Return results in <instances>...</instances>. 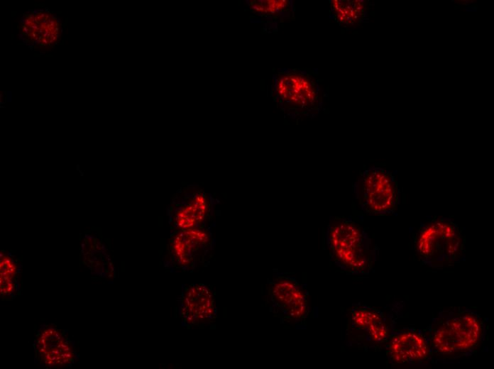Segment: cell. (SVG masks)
<instances>
[{"label": "cell", "mask_w": 494, "mask_h": 369, "mask_svg": "<svg viewBox=\"0 0 494 369\" xmlns=\"http://www.w3.org/2000/svg\"><path fill=\"white\" fill-rule=\"evenodd\" d=\"M325 243L333 263L350 275L369 274L377 258V247L364 228L351 219H331Z\"/></svg>", "instance_id": "cell-2"}, {"label": "cell", "mask_w": 494, "mask_h": 369, "mask_svg": "<svg viewBox=\"0 0 494 369\" xmlns=\"http://www.w3.org/2000/svg\"><path fill=\"white\" fill-rule=\"evenodd\" d=\"M278 94L285 102L299 108L313 105L314 88L305 76L296 73L280 76L277 86Z\"/></svg>", "instance_id": "cell-9"}, {"label": "cell", "mask_w": 494, "mask_h": 369, "mask_svg": "<svg viewBox=\"0 0 494 369\" xmlns=\"http://www.w3.org/2000/svg\"><path fill=\"white\" fill-rule=\"evenodd\" d=\"M431 361L453 360L474 354L487 335L485 319L459 307L440 310L423 330Z\"/></svg>", "instance_id": "cell-1"}, {"label": "cell", "mask_w": 494, "mask_h": 369, "mask_svg": "<svg viewBox=\"0 0 494 369\" xmlns=\"http://www.w3.org/2000/svg\"><path fill=\"white\" fill-rule=\"evenodd\" d=\"M35 346L37 358L46 365L67 366L74 361L72 344L59 330L50 327L42 329Z\"/></svg>", "instance_id": "cell-8"}, {"label": "cell", "mask_w": 494, "mask_h": 369, "mask_svg": "<svg viewBox=\"0 0 494 369\" xmlns=\"http://www.w3.org/2000/svg\"><path fill=\"white\" fill-rule=\"evenodd\" d=\"M41 42L43 43L44 44H47V43H48V40H47L45 38H43V39L41 40Z\"/></svg>", "instance_id": "cell-13"}, {"label": "cell", "mask_w": 494, "mask_h": 369, "mask_svg": "<svg viewBox=\"0 0 494 369\" xmlns=\"http://www.w3.org/2000/svg\"><path fill=\"white\" fill-rule=\"evenodd\" d=\"M182 303L188 317L202 320L212 316L214 312L213 300L209 292L201 286H195L185 293Z\"/></svg>", "instance_id": "cell-10"}, {"label": "cell", "mask_w": 494, "mask_h": 369, "mask_svg": "<svg viewBox=\"0 0 494 369\" xmlns=\"http://www.w3.org/2000/svg\"><path fill=\"white\" fill-rule=\"evenodd\" d=\"M385 349L388 359L393 365H422L431 361L423 331L413 327L395 330Z\"/></svg>", "instance_id": "cell-7"}, {"label": "cell", "mask_w": 494, "mask_h": 369, "mask_svg": "<svg viewBox=\"0 0 494 369\" xmlns=\"http://www.w3.org/2000/svg\"><path fill=\"white\" fill-rule=\"evenodd\" d=\"M353 192L361 209L373 214L394 212L399 202L397 182L393 175L380 167L363 172L353 184Z\"/></svg>", "instance_id": "cell-4"}, {"label": "cell", "mask_w": 494, "mask_h": 369, "mask_svg": "<svg viewBox=\"0 0 494 369\" xmlns=\"http://www.w3.org/2000/svg\"><path fill=\"white\" fill-rule=\"evenodd\" d=\"M205 200L204 198L194 201L188 206L182 209L177 216V225L183 230L192 228L196 224L203 219L206 211Z\"/></svg>", "instance_id": "cell-11"}, {"label": "cell", "mask_w": 494, "mask_h": 369, "mask_svg": "<svg viewBox=\"0 0 494 369\" xmlns=\"http://www.w3.org/2000/svg\"><path fill=\"white\" fill-rule=\"evenodd\" d=\"M419 260L434 269H444L465 260L463 228L451 219L434 216L422 222L414 236Z\"/></svg>", "instance_id": "cell-3"}, {"label": "cell", "mask_w": 494, "mask_h": 369, "mask_svg": "<svg viewBox=\"0 0 494 369\" xmlns=\"http://www.w3.org/2000/svg\"><path fill=\"white\" fill-rule=\"evenodd\" d=\"M268 294L274 308L285 319L296 324L304 322L309 314L307 287L290 275H277L269 282Z\"/></svg>", "instance_id": "cell-5"}, {"label": "cell", "mask_w": 494, "mask_h": 369, "mask_svg": "<svg viewBox=\"0 0 494 369\" xmlns=\"http://www.w3.org/2000/svg\"><path fill=\"white\" fill-rule=\"evenodd\" d=\"M396 320L392 312L358 304L350 309L349 329L361 342L378 347L388 342L395 330Z\"/></svg>", "instance_id": "cell-6"}, {"label": "cell", "mask_w": 494, "mask_h": 369, "mask_svg": "<svg viewBox=\"0 0 494 369\" xmlns=\"http://www.w3.org/2000/svg\"><path fill=\"white\" fill-rule=\"evenodd\" d=\"M16 268L12 260L4 257L1 259V292L2 294L12 293Z\"/></svg>", "instance_id": "cell-12"}]
</instances>
